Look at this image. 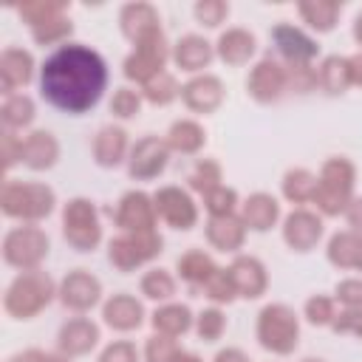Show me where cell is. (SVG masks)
<instances>
[{
	"label": "cell",
	"instance_id": "cell-36",
	"mask_svg": "<svg viewBox=\"0 0 362 362\" xmlns=\"http://www.w3.org/2000/svg\"><path fill=\"white\" fill-rule=\"evenodd\" d=\"M300 8V17L314 28V31H331L337 25V17H339V3L334 0H305L297 6Z\"/></svg>",
	"mask_w": 362,
	"mask_h": 362
},
{
	"label": "cell",
	"instance_id": "cell-46",
	"mask_svg": "<svg viewBox=\"0 0 362 362\" xmlns=\"http://www.w3.org/2000/svg\"><path fill=\"white\" fill-rule=\"evenodd\" d=\"M305 320L311 325H331L334 317H337V308H334V300L325 297V294H314L305 300Z\"/></svg>",
	"mask_w": 362,
	"mask_h": 362
},
{
	"label": "cell",
	"instance_id": "cell-4",
	"mask_svg": "<svg viewBox=\"0 0 362 362\" xmlns=\"http://www.w3.org/2000/svg\"><path fill=\"white\" fill-rule=\"evenodd\" d=\"M320 184H317V195L311 204H317V209L322 215H339L348 209V204L354 201V184H356V167L342 158L334 156L322 164L320 170Z\"/></svg>",
	"mask_w": 362,
	"mask_h": 362
},
{
	"label": "cell",
	"instance_id": "cell-10",
	"mask_svg": "<svg viewBox=\"0 0 362 362\" xmlns=\"http://www.w3.org/2000/svg\"><path fill=\"white\" fill-rule=\"evenodd\" d=\"M246 90H249V96H252L255 102H260V105L277 102V99L288 90L286 65H280L274 57H263V59L249 71Z\"/></svg>",
	"mask_w": 362,
	"mask_h": 362
},
{
	"label": "cell",
	"instance_id": "cell-58",
	"mask_svg": "<svg viewBox=\"0 0 362 362\" xmlns=\"http://www.w3.org/2000/svg\"><path fill=\"white\" fill-rule=\"evenodd\" d=\"M173 362H204V359L198 354H192V351H178V356Z\"/></svg>",
	"mask_w": 362,
	"mask_h": 362
},
{
	"label": "cell",
	"instance_id": "cell-28",
	"mask_svg": "<svg viewBox=\"0 0 362 362\" xmlns=\"http://www.w3.org/2000/svg\"><path fill=\"white\" fill-rule=\"evenodd\" d=\"M215 51L226 65H246L255 54V37L246 28H226L218 37Z\"/></svg>",
	"mask_w": 362,
	"mask_h": 362
},
{
	"label": "cell",
	"instance_id": "cell-35",
	"mask_svg": "<svg viewBox=\"0 0 362 362\" xmlns=\"http://www.w3.org/2000/svg\"><path fill=\"white\" fill-rule=\"evenodd\" d=\"M317 82L322 85V90L328 93H345L348 85H351V65H348V57H325L322 65H320V74H317Z\"/></svg>",
	"mask_w": 362,
	"mask_h": 362
},
{
	"label": "cell",
	"instance_id": "cell-41",
	"mask_svg": "<svg viewBox=\"0 0 362 362\" xmlns=\"http://www.w3.org/2000/svg\"><path fill=\"white\" fill-rule=\"evenodd\" d=\"M71 31H74L71 20H68L65 14H59V17L48 20V23H42V25H34V28H31V37H34L37 45H54V42L68 40Z\"/></svg>",
	"mask_w": 362,
	"mask_h": 362
},
{
	"label": "cell",
	"instance_id": "cell-52",
	"mask_svg": "<svg viewBox=\"0 0 362 362\" xmlns=\"http://www.w3.org/2000/svg\"><path fill=\"white\" fill-rule=\"evenodd\" d=\"M286 76H288V88L297 93H305L317 85V74L308 65H286Z\"/></svg>",
	"mask_w": 362,
	"mask_h": 362
},
{
	"label": "cell",
	"instance_id": "cell-56",
	"mask_svg": "<svg viewBox=\"0 0 362 362\" xmlns=\"http://www.w3.org/2000/svg\"><path fill=\"white\" fill-rule=\"evenodd\" d=\"M215 362H249V356L240 348H223L215 354Z\"/></svg>",
	"mask_w": 362,
	"mask_h": 362
},
{
	"label": "cell",
	"instance_id": "cell-15",
	"mask_svg": "<svg viewBox=\"0 0 362 362\" xmlns=\"http://www.w3.org/2000/svg\"><path fill=\"white\" fill-rule=\"evenodd\" d=\"M322 218L308 209H294L283 221V240L294 252H311L322 238Z\"/></svg>",
	"mask_w": 362,
	"mask_h": 362
},
{
	"label": "cell",
	"instance_id": "cell-7",
	"mask_svg": "<svg viewBox=\"0 0 362 362\" xmlns=\"http://www.w3.org/2000/svg\"><path fill=\"white\" fill-rule=\"evenodd\" d=\"M62 235L76 252H93L102 240L99 212L88 198H71L62 209Z\"/></svg>",
	"mask_w": 362,
	"mask_h": 362
},
{
	"label": "cell",
	"instance_id": "cell-42",
	"mask_svg": "<svg viewBox=\"0 0 362 362\" xmlns=\"http://www.w3.org/2000/svg\"><path fill=\"white\" fill-rule=\"evenodd\" d=\"M62 11H65V3H45V0H37V3H23V6L17 8V14H20V17L28 23V28L48 23V20L59 17Z\"/></svg>",
	"mask_w": 362,
	"mask_h": 362
},
{
	"label": "cell",
	"instance_id": "cell-6",
	"mask_svg": "<svg viewBox=\"0 0 362 362\" xmlns=\"http://www.w3.org/2000/svg\"><path fill=\"white\" fill-rule=\"evenodd\" d=\"M48 249H51L48 235L34 223L14 226L3 238V260L20 272L40 269V263L48 257Z\"/></svg>",
	"mask_w": 362,
	"mask_h": 362
},
{
	"label": "cell",
	"instance_id": "cell-16",
	"mask_svg": "<svg viewBox=\"0 0 362 362\" xmlns=\"http://www.w3.org/2000/svg\"><path fill=\"white\" fill-rule=\"evenodd\" d=\"M96 342H99V325H96L93 320H88V317H74V320H68V322L59 328V334H57V348H59V354H65L68 359L93 351Z\"/></svg>",
	"mask_w": 362,
	"mask_h": 362
},
{
	"label": "cell",
	"instance_id": "cell-33",
	"mask_svg": "<svg viewBox=\"0 0 362 362\" xmlns=\"http://www.w3.org/2000/svg\"><path fill=\"white\" fill-rule=\"evenodd\" d=\"M317 184H320V178L314 173H308L303 167H294L283 175V195L291 204H308L317 195Z\"/></svg>",
	"mask_w": 362,
	"mask_h": 362
},
{
	"label": "cell",
	"instance_id": "cell-1",
	"mask_svg": "<svg viewBox=\"0 0 362 362\" xmlns=\"http://www.w3.org/2000/svg\"><path fill=\"white\" fill-rule=\"evenodd\" d=\"M40 88L54 107L65 113H85L107 88V65L93 48L68 42L42 62Z\"/></svg>",
	"mask_w": 362,
	"mask_h": 362
},
{
	"label": "cell",
	"instance_id": "cell-5",
	"mask_svg": "<svg viewBox=\"0 0 362 362\" xmlns=\"http://www.w3.org/2000/svg\"><path fill=\"white\" fill-rule=\"evenodd\" d=\"M255 334H257L260 348H266L277 356H288V354H294V348L300 342V320L288 305L269 303L257 314Z\"/></svg>",
	"mask_w": 362,
	"mask_h": 362
},
{
	"label": "cell",
	"instance_id": "cell-47",
	"mask_svg": "<svg viewBox=\"0 0 362 362\" xmlns=\"http://www.w3.org/2000/svg\"><path fill=\"white\" fill-rule=\"evenodd\" d=\"M141 110V96L133 88H119L110 99V113L119 119H133Z\"/></svg>",
	"mask_w": 362,
	"mask_h": 362
},
{
	"label": "cell",
	"instance_id": "cell-27",
	"mask_svg": "<svg viewBox=\"0 0 362 362\" xmlns=\"http://www.w3.org/2000/svg\"><path fill=\"white\" fill-rule=\"evenodd\" d=\"M212 57H215L212 45L198 34L181 37L175 42V48H173V59H175V65L181 71H201V68H206L212 62Z\"/></svg>",
	"mask_w": 362,
	"mask_h": 362
},
{
	"label": "cell",
	"instance_id": "cell-20",
	"mask_svg": "<svg viewBox=\"0 0 362 362\" xmlns=\"http://www.w3.org/2000/svg\"><path fill=\"white\" fill-rule=\"evenodd\" d=\"M34 76V57L23 48H6L0 54V90L14 96Z\"/></svg>",
	"mask_w": 362,
	"mask_h": 362
},
{
	"label": "cell",
	"instance_id": "cell-34",
	"mask_svg": "<svg viewBox=\"0 0 362 362\" xmlns=\"http://www.w3.org/2000/svg\"><path fill=\"white\" fill-rule=\"evenodd\" d=\"M215 260L206 255V252H201V249H189L187 255H181L178 257V274L189 283V286H204L212 274H215Z\"/></svg>",
	"mask_w": 362,
	"mask_h": 362
},
{
	"label": "cell",
	"instance_id": "cell-12",
	"mask_svg": "<svg viewBox=\"0 0 362 362\" xmlns=\"http://www.w3.org/2000/svg\"><path fill=\"white\" fill-rule=\"evenodd\" d=\"M57 294H59V303H62L65 308L82 314V311H90V308L102 300V283H99V277H93L90 272L74 269V272H68V274L62 277Z\"/></svg>",
	"mask_w": 362,
	"mask_h": 362
},
{
	"label": "cell",
	"instance_id": "cell-25",
	"mask_svg": "<svg viewBox=\"0 0 362 362\" xmlns=\"http://www.w3.org/2000/svg\"><path fill=\"white\" fill-rule=\"evenodd\" d=\"M127 156V130L124 127H116V124H107L96 133L93 139V158L99 167H116L122 164Z\"/></svg>",
	"mask_w": 362,
	"mask_h": 362
},
{
	"label": "cell",
	"instance_id": "cell-51",
	"mask_svg": "<svg viewBox=\"0 0 362 362\" xmlns=\"http://www.w3.org/2000/svg\"><path fill=\"white\" fill-rule=\"evenodd\" d=\"M99 362H139V351H136L133 342L116 339V342H110V345L99 354Z\"/></svg>",
	"mask_w": 362,
	"mask_h": 362
},
{
	"label": "cell",
	"instance_id": "cell-14",
	"mask_svg": "<svg viewBox=\"0 0 362 362\" xmlns=\"http://www.w3.org/2000/svg\"><path fill=\"white\" fill-rule=\"evenodd\" d=\"M116 226L122 232H153L156 229V204L147 192L130 189L122 195L116 209Z\"/></svg>",
	"mask_w": 362,
	"mask_h": 362
},
{
	"label": "cell",
	"instance_id": "cell-17",
	"mask_svg": "<svg viewBox=\"0 0 362 362\" xmlns=\"http://www.w3.org/2000/svg\"><path fill=\"white\" fill-rule=\"evenodd\" d=\"M181 99L195 113H212L223 102V82L212 74L192 76L187 85H181Z\"/></svg>",
	"mask_w": 362,
	"mask_h": 362
},
{
	"label": "cell",
	"instance_id": "cell-13",
	"mask_svg": "<svg viewBox=\"0 0 362 362\" xmlns=\"http://www.w3.org/2000/svg\"><path fill=\"white\" fill-rule=\"evenodd\" d=\"M153 204H156V215L173 229H192L198 221L195 201L181 187H161L153 195Z\"/></svg>",
	"mask_w": 362,
	"mask_h": 362
},
{
	"label": "cell",
	"instance_id": "cell-48",
	"mask_svg": "<svg viewBox=\"0 0 362 362\" xmlns=\"http://www.w3.org/2000/svg\"><path fill=\"white\" fill-rule=\"evenodd\" d=\"M226 14H229V6L223 0H201V3H195V17H198L201 25L215 28V25H221L226 20Z\"/></svg>",
	"mask_w": 362,
	"mask_h": 362
},
{
	"label": "cell",
	"instance_id": "cell-53",
	"mask_svg": "<svg viewBox=\"0 0 362 362\" xmlns=\"http://www.w3.org/2000/svg\"><path fill=\"white\" fill-rule=\"evenodd\" d=\"M0 150H3V167L11 170L17 161H23V136H17L14 130H3Z\"/></svg>",
	"mask_w": 362,
	"mask_h": 362
},
{
	"label": "cell",
	"instance_id": "cell-26",
	"mask_svg": "<svg viewBox=\"0 0 362 362\" xmlns=\"http://www.w3.org/2000/svg\"><path fill=\"white\" fill-rule=\"evenodd\" d=\"M119 23H122V34L127 40H141L144 34L161 28L158 25V11L150 6V3H127L119 14Z\"/></svg>",
	"mask_w": 362,
	"mask_h": 362
},
{
	"label": "cell",
	"instance_id": "cell-54",
	"mask_svg": "<svg viewBox=\"0 0 362 362\" xmlns=\"http://www.w3.org/2000/svg\"><path fill=\"white\" fill-rule=\"evenodd\" d=\"M20 362H68L65 354H51V351H40V348H28L23 354H17Z\"/></svg>",
	"mask_w": 362,
	"mask_h": 362
},
{
	"label": "cell",
	"instance_id": "cell-9",
	"mask_svg": "<svg viewBox=\"0 0 362 362\" xmlns=\"http://www.w3.org/2000/svg\"><path fill=\"white\" fill-rule=\"evenodd\" d=\"M170 57V45H167V37L161 28L144 34L141 40H136V48L133 54L124 59V76L133 79V82H141L147 85L153 76H158L164 71V62Z\"/></svg>",
	"mask_w": 362,
	"mask_h": 362
},
{
	"label": "cell",
	"instance_id": "cell-38",
	"mask_svg": "<svg viewBox=\"0 0 362 362\" xmlns=\"http://www.w3.org/2000/svg\"><path fill=\"white\" fill-rule=\"evenodd\" d=\"M141 93H144V99H147L150 105H170V102L181 93V88H178V82H175L173 74L161 71L158 76H153V79L144 85Z\"/></svg>",
	"mask_w": 362,
	"mask_h": 362
},
{
	"label": "cell",
	"instance_id": "cell-22",
	"mask_svg": "<svg viewBox=\"0 0 362 362\" xmlns=\"http://www.w3.org/2000/svg\"><path fill=\"white\" fill-rule=\"evenodd\" d=\"M59 158V141L48 130H34L23 139V164L31 170H51Z\"/></svg>",
	"mask_w": 362,
	"mask_h": 362
},
{
	"label": "cell",
	"instance_id": "cell-49",
	"mask_svg": "<svg viewBox=\"0 0 362 362\" xmlns=\"http://www.w3.org/2000/svg\"><path fill=\"white\" fill-rule=\"evenodd\" d=\"M334 294H337V300L345 308H362V277L339 280L337 288H334Z\"/></svg>",
	"mask_w": 362,
	"mask_h": 362
},
{
	"label": "cell",
	"instance_id": "cell-18",
	"mask_svg": "<svg viewBox=\"0 0 362 362\" xmlns=\"http://www.w3.org/2000/svg\"><path fill=\"white\" fill-rule=\"evenodd\" d=\"M229 274H232L238 297H246V300H257L269 286L266 266L252 255H238L229 266Z\"/></svg>",
	"mask_w": 362,
	"mask_h": 362
},
{
	"label": "cell",
	"instance_id": "cell-39",
	"mask_svg": "<svg viewBox=\"0 0 362 362\" xmlns=\"http://www.w3.org/2000/svg\"><path fill=\"white\" fill-rule=\"evenodd\" d=\"M141 294L147 300H170L175 294V277L164 269H150L141 277Z\"/></svg>",
	"mask_w": 362,
	"mask_h": 362
},
{
	"label": "cell",
	"instance_id": "cell-55",
	"mask_svg": "<svg viewBox=\"0 0 362 362\" xmlns=\"http://www.w3.org/2000/svg\"><path fill=\"white\" fill-rule=\"evenodd\" d=\"M345 218H348V223L354 226V232H362V198H354V201L348 204Z\"/></svg>",
	"mask_w": 362,
	"mask_h": 362
},
{
	"label": "cell",
	"instance_id": "cell-3",
	"mask_svg": "<svg viewBox=\"0 0 362 362\" xmlns=\"http://www.w3.org/2000/svg\"><path fill=\"white\" fill-rule=\"evenodd\" d=\"M54 189L40 181H6L0 192V209L14 221L37 223L54 212Z\"/></svg>",
	"mask_w": 362,
	"mask_h": 362
},
{
	"label": "cell",
	"instance_id": "cell-31",
	"mask_svg": "<svg viewBox=\"0 0 362 362\" xmlns=\"http://www.w3.org/2000/svg\"><path fill=\"white\" fill-rule=\"evenodd\" d=\"M153 328H156V334L181 337L192 328V311L184 303H167L153 311Z\"/></svg>",
	"mask_w": 362,
	"mask_h": 362
},
{
	"label": "cell",
	"instance_id": "cell-11",
	"mask_svg": "<svg viewBox=\"0 0 362 362\" xmlns=\"http://www.w3.org/2000/svg\"><path fill=\"white\" fill-rule=\"evenodd\" d=\"M167 158H170V144H167V139L144 136V139H139V141L133 144V150H130L127 173H130L136 181H150V178H156V175L164 173Z\"/></svg>",
	"mask_w": 362,
	"mask_h": 362
},
{
	"label": "cell",
	"instance_id": "cell-60",
	"mask_svg": "<svg viewBox=\"0 0 362 362\" xmlns=\"http://www.w3.org/2000/svg\"><path fill=\"white\" fill-rule=\"evenodd\" d=\"M303 362H322V359H303Z\"/></svg>",
	"mask_w": 362,
	"mask_h": 362
},
{
	"label": "cell",
	"instance_id": "cell-37",
	"mask_svg": "<svg viewBox=\"0 0 362 362\" xmlns=\"http://www.w3.org/2000/svg\"><path fill=\"white\" fill-rule=\"evenodd\" d=\"M221 181H223L221 164L212 161V158H201V161L192 167V173H189V187H192L195 192H201V195H209L212 189H218Z\"/></svg>",
	"mask_w": 362,
	"mask_h": 362
},
{
	"label": "cell",
	"instance_id": "cell-19",
	"mask_svg": "<svg viewBox=\"0 0 362 362\" xmlns=\"http://www.w3.org/2000/svg\"><path fill=\"white\" fill-rule=\"evenodd\" d=\"M272 40H274L277 51L286 57L288 65H308V62L320 54V45H317L308 34H303L300 28L286 25V23H283V25H274Z\"/></svg>",
	"mask_w": 362,
	"mask_h": 362
},
{
	"label": "cell",
	"instance_id": "cell-8",
	"mask_svg": "<svg viewBox=\"0 0 362 362\" xmlns=\"http://www.w3.org/2000/svg\"><path fill=\"white\" fill-rule=\"evenodd\" d=\"M161 246H164V240L156 229L153 232H122L119 238H113L107 243V257L119 272H133L141 263L158 257Z\"/></svg>",
	"mask_w": 362,
	"mask_h": 362
},
{
	"label": "cell",
	"instance_id": "cell-21",
	"mask_svg": "<svg viewBox=\"0 0 362 362\" xmlns=\"http://www.w3.org/2000/svg\"><path fill=\"white\" fill-rule=\"evenodd\" d=\"M102 320L113 331H136L144 322V305L133 294H113L102 305Z\"/></svg>",
	"mask_w": 362,
	"mask_h": 362
},
{
	"label": "cell",
	"instance_id": "cell-32",
	"mask_svg": "<svg viewBox=\"0 0 362 362\" xmlns=\"http://www.w3.org/2000/svg\"><path fill=\"white\" fill-rule=\"evenodd\" d=\"M37 116V107H34V99L25 96V93H14V96H6L3 107H0V119H3V127L6 130H23L34 122Z\"/></svg>",
	"mask_w": 362,
	"mask_h": 362
},
{
	"label": "cell",
	"instance_id": "cell-29",
	"mask_svg": "<svg viewBox=\"0 0 362 362\" xmlns=\"http://www.w3.org/2000/svg\"><path fill=\"white\" fill-rule=\"evenodd\" d=\"M328 260L339 269L362 272V232H337L328 240Z\"/></svg>",
	"mask_w": 362,
	"mask_h": 362
},
{
	"label": "cell",
	"instance_id": "cell-57",
	"mask_svg": "<svg viewBox=\"0 0 362 362\" xmlns=\"http://www.w3.org/2000/svg\"><path fill=\"white\" fill-rule=\"evenodd\" d=\"M348 65H351V85H359L362 88V51L348 57Z\"/></svg>",
	"mask_w": 362,
	"mask_h": 362
},
{
	"label": "cell",
	"instance_id": "cell-50",
	"mask_svg": "<svg viewBox=\"0 0 362 362\" xmlns=\"http://www.w3.org/2000/svg\"><path fill=\"white\" fill-rule=\"evenodd\" d=\"M331 328L337 334H351V337H359L362 339V308H345L334 317Z\"/></svg>",
	"mask_w": 362,
	"mask_h": 362
},
{
	"label": "cell",
	"instance_id": "cell-43",
	"mask_svg": "<svg viewBox=\"0 0 362 362\" xmlns=\"http://www.w3.org/2000/svg\"><path fill=\"white\" fill-rule=\"evenodd\" d=\"M195 331H198V337L204 339V342H215V339H221V334L226 331V317H223V311L221 308H204L201 314H198V320H195Z\"/></svg>",
	"mask_w": 362,
	"mask_h": 362
},
{
	"label": "cell",
	"instance_id": "cell-40",
	"mask_svg": "<svg viewBox=\"0 0 362 362\" xmlns=\"http://www.w3.org/2000/svg\"><path fill=\"white\" fill-rule=\"evenodd\" d=\"M198 291H201L204 297H209L212 303H232V300L238 297L229 269H215V274H212L204 286H198Z\"/></svg>",
	"mask_w": 362,
	"mask_h": 362
},
{
	"label": "cell",
	"instance_id": "cell-2",
	"mask_svg": "<svg viewBox=\"0 0 362 362\" xmlns=\"http://www.w3.org/2000/svg\"><path fill=\"white\" fill-rule=\"evenodd\" d=\"M54 294H57V286L42 269L20 272L3 294V308L14 320H31L54 300Z\"/></svg>",
	"mask_w": 362,
	"mask_h": 362
},
{
	"label": "cell",
	"instance_id": "cell-59",
	"mask_svg": "<svg viewBox=\"0 0 362 362\" xmlns=\"http://www.w3.org/2000/svg\"><path fill=\"white\" fill-rule=\"evenodd\" d=\"M354 37H356V42L362 45V11L356 14V23H354Z\"/></svg>",
	"mask_w": 362,
	"mask_h": 362
},
{
	"label": "cell",
	"instance_id": "cell-23",
	"mask_svg": "<svg viewBox=\"0 0 362 362\" xmlns=\"http://www.w3.org/2000/svg\"><path fill=\"white\" fill-rule=\"evenodd\" d=\"M206 240L218 252H238L246 240V223L240 215H221L206 221Z\"/></svg>",
	"mask_w": 362,
	"mask_h": 362
},
{
	"label": "cell",
	"instance_id": "cell-30",
	"mask_svg": "<svg viewBox=\"0 0 362 362\" xmlns=\"http://www.w3.org/2000/svg\"><path fill=\"white\" fill-rule=\"evenodd\" d=\"M167 144H170V150H175V153L192 156V153H198V150L206 144V133H204V127H201L198 122H192V119H178V122L170 124Z\"/></svg>",
	"mask_w": 362,
	"mask_h": 362
},
{
	"label": "cell",
	"instance_id": "cell-45",
	"mask_svg": "<svg viewBox=\"0 0 362 362\" xmlns=\"http://www.w3.org/2000/svg\"><path fill=\"white\" fill-rule=\"evenodd\" d=\"M178 345H175V337H167V334H153L144 345V362H173L178 356Z\"/></svg>",
	"mask_w": 362,
	"mask_h": 362
},
{
	"label": "cell",
	"instance_id": "cell-61",
	"mask_svg": "<svg viewBox=\"0 0 362 362\" xmlns=\"http://www.w3.org/2000/svg\"><path fill=\"white\" fill-rule=\"evenodd\" d=\"M8 362H20V359H17V356H14V359H8Z\"/></svg>",
	"mask_w": 362,
	"mask_h": 362
},
{
	"label": "cell",
	"instance_id": "cell-44",
	"mask_svg": "<svg viewBox=\"0 0 362 362\" xmlns=\"http://www.w3.org/2000/svg\"><path fill=\"white\" fill-rule=\"evenodd\" d=\"M204 206L209 212V218H221V215H235V206H238V192L232 187H218L212 189L209 195H204Z\"/></svg>",
	"mask_w": 362,
	"mask_h": 362
},
{
	"label": "cell",
	"instance_id": "cell-24",
	"mask_svg": "<svg viewBox=\"0 0 362 362\" xmlns=\"http://www.w3.org/2000/svg\"><path fill=\"white\" fill-rule=\"evenodd\" d=\"M240 218L246 223V229H255V232H266L277 223L280 218V204L274 195L269 192H255L249 195L243 204H240Z\"/></svg>",
	"mask_w": 362,
	"mask_h": 362
}]
</instances>
